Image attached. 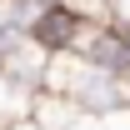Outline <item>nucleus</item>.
<instances>
[{"label":"nucleus","mask_w":130,"mask_h":130,"mask_svg":"<svg viewBox=\"0 0 130 130\" xmlns=\"http://www.w3.org/2000/svg\"><path fill=\"white\" fill-rule=\"evenodd\" d=\"M125 105H130V80H125Z\"/></svg>","instance_id":"nucleus-4"},{"label":"nucleus","mask_w":130,"mask_h":130,"mask_svg":"<svg viewBox=\"0 0 130 130\" xmlns=\"http://www.w3.org/2000/svg\"><path fill=\"white\" fill-rule=\"evenodd\" d=\"M35 95H40V85L20 80V75H10V70H0V130L15 125V120H30Z\"/></svg>","instance_id":"nucleus-3"},{"label":"nucleus","mask_w":130,"mask_h":130,"mask_svg":"<svg viewBox=\"0 0 130 130\" xmlns=\"http://www.w3.org/2000/svg\"><path fill=\"white\" fill-rule=\"evenodd\" d=\"M80 60H90L95 70L115 75V80H130V25L125 20H95L90 35H85V45L75 50Z\"/></svg>","instance_id":"nucleus-2"},{"label":"nucleus","mask_w":130,"mask_h":130,"mask_svg":"<svg viewBox=\"0 0 130 130\" xmlns=\"http://www.w3.org/2000/svg\"><path fill=\"white\" fill-rule=\"evenodd\" d=\"M95 20L100 15H85L80 0H50V5H40V10L30 15L25 35H30V45L40 50V55H75V50L85 45V35H90Z\"/></svg>","instance_id":"nucleus-1"}]
</instances>
